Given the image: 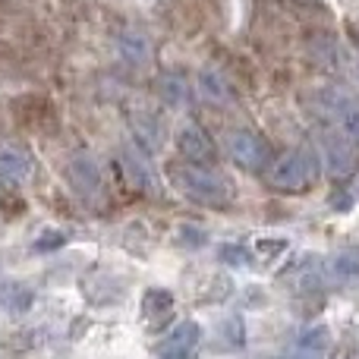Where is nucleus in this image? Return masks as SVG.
Wrapping results in <instances>:
<instances>
[{
  "mask_svg": "<svg viewBox=\"0 0 359 359\" xmlns=\"http://www.w3.org/2000/svg\"><path fill=\"white\" fill-rule=\"evenodd\" d=\"M170 309H174V297H170L168 290H149L142 297V318H149L151 328H155Z\"/></svg>",
  "mask_w": 359,
  "mask_h": 359,
  "instance_id": "11",
  "label": "nucleus"
},
{
  "mask_svg": "<svg viewBox=\"0 0 359 359\" xmlns=\"http://www.w3.org/2000/svg\"><path fill=\"white\" fill-rule=\"evenodd\" d=\"M32 174V158L19 145H0V180L6 183H22Z\"/></svg>",
  "mask_w": 359,
  "mask_h": 359,
  "instance_id": "9",
  "label": "nucleus"
},
{
  "mask_svg": "<svg viewBox=\"0 0 359 359\" xmlns=\"http://www.w3.org/2000/svg\"><path fill=\"white\" fill-rule=\"evenodd\" d=\"M221 262L230 268H246L249 262H252V252H249L243 243H227V246H221Z\"/></svg>",
  "mask_w": 359,
  "mask_h": 359,
  "instance_id": "12",
  "label": "nucleus"
},
{
  "mask_svg": "<svg viewBox=\"0 0 359 359\" xmlns=\"http://www.w3.org/2000/svg\"><path fill=\"white\" fill-rule=\"evenodd\" d=\"M63 243V236L60 233H48V236H41V240H38V252H48V249H57Z\"/></svg>",
  "mask_w": 359,
  "mask_h": 359,
  "instance_id": "14",
  "label": "nucleus"
},
{
  "mask_svg": "<svg viewBox=\"0 0 359 359\" xmlns=\"http://www.w3.org/2000/svg\"><path fill=\"white\" fill-rule=\"evenodd\" d=\"M297 359H309V356H297Z\"/></svg>",
  "mask_w": 359,
  "mask_h": 359,
  "instance_id": "15",
  "label": "nucleus"
},
{
  "mask_svg": "<svg viewBox=\"0 0 359 359\" xmlns=\"http://www.w3.org/2000/svg\"><path fill=\"white\" fill-rule=\"evenodd\" d=\"M227 155L233 158V164L246 170H265L271 164V155H268V145L262 136L249 130H233L227 136Z\"/></svg>",
  "mask_w": 359,
  "mask_h": 359,
  "instance_id": "4",
  "label": "nucleus"
},
{
  "mask_svg": "<svg viewBox=\"0 0 359 359\" xmlns=\"http://www.w3.org/2000/svg\"><path fill=\"white\" fill-rule=\"evenodd\" d=\"M67 174H69L73 189L79 192L86 202H98L101 198V192H104V180H101L98 164H95L88 155H76L73 161L67 164Z\"/></svg>",
  "mask_w": 359,
  "mask_h": 359,
  "instance_id": "7",
  "label": "nucleus"
},
{
  "mask_svg": "<svg viewBox=\"0 0 359 359\" xmlns=\"http://www.w3.org/2000/svg\"><path fill=\"white\" fill-rule=\"evenodd\" d=\"M316 177H318V158L306 149L284 151L280 158H274V161L268 164V183L284 192L306 189V186H312Z\"/></svg>",
  "mask_w": 359,
  "mask_h": 359,
  "instance_id": "2",
  "label": "nucleus"
},
{
  "mask_svg": "<svg viewBox=\"0 0 359 359\" xmlns=\"http://www.w3.org/2000/svg\"><path fill=\"white\" fill-rule=\"evenodd\" d=\"M202 88H205V95H208L211 101H221V104H227L230 101V92H227V86L221 82V76H217V82H211V73H202Z\"/></svg>",
  "mask_w": 359,
  "mask_h": 359,
  "instance_id": "13",
  "label": "nucleus"
},
{
  "mask_svg": "<svg viewBox=\"0 0 359 359\" xmlns=\"http://www.w3.org/2000/svg\"><path fill=\"white\" fill-rule=\"evenodd\" d=\"M356 142H350L344 133H337L334 126L331 130L322 133V142H318V149H322V164L328 168L331 177H347L350 170L356 168Z\"/></svg>",
  "mask_w": 359,
  "mask_h": 359,
  "instance_id": "5",
  "label": "nucleus"
},
{
  "mask_svg": "<svg viewBox=\"0 0 359 359\" xmlns=\"http://www.w3.org/2000/svg\"><path fill=\"white\" fill-rule=\"evenodd\" d=\"M170 180L189 202L205 205V208H227L230 198H233V186L211 168L180 164V168L170 170Z\"/></svg>",
  "mask_w": 359,
  "mask_h": 359,
  "instance_id": "1",
  "label": "nucleus"
},
{
  "mask_svg": "<svg viewBox=\"0 0 359 359\" xmlns=\"http://www.w3.org/2000/svg\"><path fill=\"white\" fill-rule=\"evenodd\" d=\"M177 149H180V155L186 158V164L208 168V164L215 161V145H211V136L198 123H183V126H180Z\"/></svg>",
  "mask_w": 359,
  "mask_h": 359,
  "instance_id": "6",
  "label": "nucleus"
},
{
  "mask_svg": "<svg viewBox=\"0 0 359 359\" xmlns=\"http://www.w3.org/2000/svg\"><path fill=\"white\" fill-rule=\"evenodd\" d=\"M198 337H202V328H198L196 322H180L168 334V341L161 344L158 356L161 359H196Z\"/></svg>",
  "mask_w": 359,
  "mask_h": 359,
  "instance_id": "8",
  "label": "nucleus"
},
{
  "mask_svg": "<svg viewBox=\"0 0 359 359\" xmlns=\"http://www.w3.org/2000/svg\"><path fill=\"white\" fill-rule=\"evenodd\" d=\"M328 268L337 280H344V284L359 280V246H347V249H341V252H334V259L328 262Z\"/></svg>",
  "mask_w": 359,
  "mask_h": 359,
  "instance_id": "10",
  "label": "nucleus"
},
{
  "mask_svg": "<svg viewBox=\"0 0 359 359\" xmlns=\"http://www.w3.org/2000/svg\"><path fill=\"white\" fill-rule=\"evenodd\" d=\"M318 114L350 142H359V98L337 92V88H325L318 92Z\"/></svg>",
  "mask_w": 359,
  "mask_h": 359,
  "instance_id": "3",
  "label": "nucleus"
}]
</instances>
